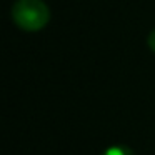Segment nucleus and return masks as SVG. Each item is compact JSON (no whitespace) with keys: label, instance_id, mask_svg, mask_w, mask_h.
Returning <instances> with one entry per match:
<instances>
[{"label":"nucleus","instance_id":"obj_1","mask_svg":"<svg viewBox=\"0 0 155 155\" xmlns=\"http://www.w3.org/2000/svg\"><path fill=\"white\" fill-rule=\"evenodd\" d=\"M12 20L24 32H38L47 27L50 10L44 0H17L12 5Z\"/></svg>","mask_w":155,"mask_h":155},{"label":"nucleus","instance_id":"obj_2","mask_svg":"<svg viewBox=\"0 0 155 155\" xmlns=\"http://www.w3.org/2000/svg\"><path fill=\"white\" fill-rule=\"evenodd\" d=\"M100 155H135V153L127 145H112V147L105 148Z\"/></svg>","mask_w":155,"mask_h":155},{"label":"nucleus","instance_id":"obj_3","mask_svg":"<svg viewBox=\"0 0 155 155\" xmlns=\"http://www.w3.org/2000/svg\"><path fill=\"white\" fill-rule=\"evenodd\" d=\"M147 45H148V48H150L152 52L155 54V28L148 34V37H147Z\"/></svg>","mask_w":155,"mask_h":155}]
</instances>
